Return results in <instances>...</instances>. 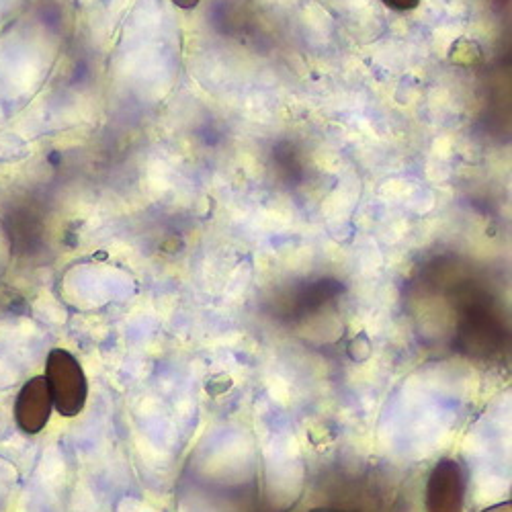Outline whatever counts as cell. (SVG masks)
<instances>
[{
	"label": "cell",
	"instance_id": "3",
	"mask_svg": "<svg viewBox=\"0 0 512 512\" xmlns=\"http://www.w3.org/2000/svg\"><path fill=\"white\" fill-rule=\"evenodd\" d=\"M54 404L44 375L29 379L15 402V420L25 435H37L48 426Z\"/></svg>",
	"mask_w": 512,
	"mask_h": 512
},
{
	"label": "cell",
	"instance_id": "5",
	"mask_svg": "<svg viewBox=\"0 0 512 512\" xmlns=\"http://www.w3.org/2000/svg\"><path fill=\"white\" fill-rule=\"evenodd\" d=\"M273 164H275V168L283 170L285 179L300 177V173H302L300 156H297L293 144H289V142H281L273 148Z\"/></svg>",
	"mask_w": 512,
	"mask_h": 512
},
{
	"label": "cell",
	"instance_id": "7",
	"mask_svg": "<svg viewBox=\"0 0 512 512\" xmlns=\"http://www.w3.org/2000/svg\"><path fill=\"white\" fill-rule=\"evenodd\" d=\"M484 512H510V502L496 504V506H492V508H486Z\"/></svg>",
	"mask_w": 512,
	"mask_h": 512
},
{
	"label": "cell",
	"instance_id": "9",
	"mask_svg": "<svg viewBox=\"0 0 512 512\" xmlns=\"http://www.w3.org/2000/svg\"><path fill=\"white\" fill-rule=\"evenodd\" d=\"M310 512H347V510H334V508H314Z\"/></svg>",
	"mask_w": 512,
	"mask_h": 512
},
{
	"label": "cell",
	"instance_id": "8",
	"mask_svg": "<svg viewBox=\"0 0 512 512\" xmlns=\"http://www.w3.org/2000/svg\"><path fill=\"white\" fill-rule=\"evenodd\" d=\"M173 3L183 7V9H193V7H197L199 0H173Z\"/></svg>",
	"mask_w": 512,
	"mask_h": 512
},
{
	"label": "cell",
	"instance_id": "2",
	"mask_svg": "<svg viewBox=\"0 0 512 512\" xmlns=\"http://www.w3.org/2000/svg\"><path fill=\"white\" fill-rule=\"evenodd\" d=\"M467 480L457 459H441L429 474L424 490L426 512H463Z\"/></svg>",
	"mask_w": 512,
	"mask_h": 512
},
{
	"label": "cell",
	"instance_id": "4",
	"mask_svg": "<svg viewBox=\"0 0 512 512\" xmlns=\"http://www.w3.org/2000/svg\"><path fill=\"white\" fill-rule=\"evenodd\" d=\"M7 230L15 248L29 250L37 238V218L27 207L13 209L7 218Z\"/></svg>",
	"mask_w": 512,
	"mask_h": 512
},
{
	"label": "cell",
	"instance_id": "1",
	"mask_svg": "<svg viewBox=\"0 0 512 512\" xmlns=\"http://www.w3.org/2000/svg\"><path fill=\"white\" fill-rule=\"evenodd\" d=\"M46 381L52 404L58 414L72 418L78 416L89 398V381L78 359L66 349H54L46 363Z\"/></svg>",
	"mask_w": 512,
	"mask_h": 512
},
{
	"label": "cell",
	"instance_id": "6",
	"mask_svg": "<svg viewBox=\"0 0 512 512\" xmlns=\"http://www.w3.org/2000/svg\"><path fill=\"white\" fill-rule=\"evenodd\" d=\"M388 7L396 9V11H410L418 5V0H383Z\"/></svg>",
	"mask_w": 512,
	"mask_h": 512
}]
</instances>
